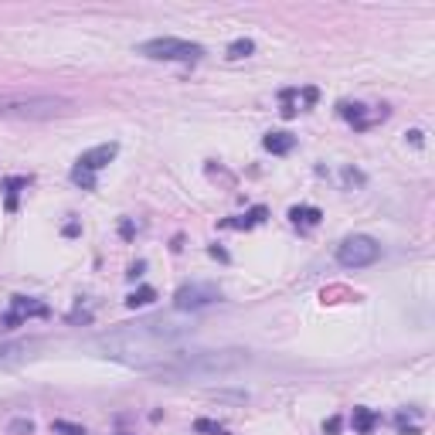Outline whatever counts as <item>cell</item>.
Returning a JSON list of instances; mask_svg holds the SVG:
<instances>
[{"mask_svg":"<svg viewBox=\"0 0 435 435\" xmlns=\"http://www.w3.org/2000/svg\"><path fill=\"white\" fill-rule=\"evenodd\" d=\"M381 258V245L371 235H351L337 245V262L344 269H367Z\"/></svg>","mask_w":435,"mask_h":435,"instance_id":"5","label":"cell"},{"mask_svg":"<svg viewBox=\"0 0 435 435\" xmlns=\"http://www.w3.org/2000/svg\"><path fill=\"white\" fill-rule=\"evenodd\" d=\"M116 154H119V143H99V147H92V150H85V154L78 156L75 167L89 170V174H99L103 167H109L116 160Z\"/></svg>","mask_w":435,"mask_h":435,"instance_id":"7","label":"cell"},{"mask_svg":"<svg viewBox=\"0 0 435 435\" xmlns=\"http://www.w3.org/2000/svg\"><path fill=\"white\" fill-rule=\"evenodd\" d=\"M123 435H126V432H123Z\"/></svg>","mask_w":435,"mask_h":435,"instance_id":"24","label":"cell"},{"mask_svg":"<svg viewBox=\"0 0 435 435\" xmlns=\"http://www.w3.org/2000/svg\"><path fill=\"white\" fill-rule=\"evenodd\" d=\"M214 303H221V289L211 286V282H191V286H180L174 293L177 313H198V309L214 307Z\"/></svg>","mask_w":435,"mask_h":435,"instance_id":"6","label":"cell"},{"mask_svg":"<svg viewBox=\"0 0 435 435\" xmlns=\"http://www.w3.org/2000/svg\"><path fill=\"white\" fill-rule=\"evenodd\" d=\"M194 429H198V432H207V435H231L228 429H221L218 422H207V418H198V422H194Z\"/></svg>","mask_w":435,"mask_h":435,"instance_id":"19","label":"cell"},{"mask_svg":"<svg viewBox=\"0 0 435 435\" xmlns=\"http://www.w3.org/2000/svg\"><path fill=\"white\" fill-rule=\"evenodd\" d=\"M156 300V289H150V286H143V289H136V293H129L126 296V307L136 309V307H150Z\"/></svg>","mask_w":435,"mask_h":435,"instance_id":"15","label":"cell"},{"mask_svg":"<svg viewBox=\"0 0 435 435\" xmlns=\"http://www.w3.org/2000/svg\"><path fill=\"white\" fill-rule=\"evenodd\" d=\"M194 323L177 316H147L136 323H119L116 330L99 333L92 340V351L99 357H109L116 364H126L136 371H160L187 357V340L194 337Z\"/></svg>","mask_w":435,"mask_h":435,"instance_id":"1","label":"cell"},{"mask_svg":"<svg viewBox=\"0 0 435 435\" xmlns=\"http://www.w3.org/2000/svg\"><path fill=\"white\" fill-rule=\"evenodd\" d=\"M269 218V211L258 205V207H252L249 214H238V218H228V221H221V228H256V225H262Z\"/></svg>","mask_w":435,"mask_h":435,"instance_id":"11","label":"cell"},{"mask_svg":"<svg viewBox=\"0 0 435 435\" xmlns=\"http://www.w3.org/2000/svg\"><path fill=\"white\" fill-rule=\"evenodd\" d=\"M262 147H265L269 154L282 156V154H289V150L296 147V136H293V133H269V136L262 140Z\"/></svg>","mask_w":435,"mask_h":435,"instance_id":"12","label":"cell"},{"mask_svg":"<svg viewBox=\"0 0 435 435\" xmlns=\"http://www.w3.org/2000/svg\"><path fill=\"white\" fill-rule=\"evenodd\" d=\"M72 103L52 92H0V116L3 119H54L65 116Z\"/></svg>","mask_w":435,"mask_h":435,"instance_id":"3","label":"cell"},{"mask_svg":"<svg viewBox=\"0 0 435 435\" xmlns=\"http://www.w3.org/2000/svg\"><path fill=\"white\" fill-rule=\"evenodd\" d=\"M72 184H78L82 191H96V174H89L82 167H72Z\"/></svg>","mask_w":435,"mask_h":435,"instance_id":"18","label":"cell"},{"mask_svg":"<svg viewBox=\"0 0 435 435\" xmlns=\"http://www.w3.org/2000/svg\"><path fill=\"white\" fill-rule=\"evenodd\" d=\"M3 187H7V211H14V207H17V201H14V198H17V191H21V187H27V177L3 180Z\"/></svg>","mask_w":435,"mask_h":435,"instance_id":"17","label":"cell"},{"mask_svg":"<svg viewBox=\"0 0 435 435\" xmlns=\"http://www.w3.org/2000/svg\"><path fill=\"white\" fill-rule=\"evenodd\" d=\"M340 425H344V422H340V418H337V415H333L330 422H327V425H323V432H327V435H337V432H340Z\"/></svg>","mask_w":435,"mask_h":435,"instance_id":"22","label":"cell"},{"mask_svg":"<svg viewBox=\"0 0 435 435\" xmlns=\"http://www.w3.org/2000/svg\"><path fill=\"white\" fill-rule=\"evenodd\" d=\"M10 432L14 435H31L34 432V422H31V418H14V422H10Z\"/></svg>","mask_w":435,"mask_h":435,"instance_id":"21","label":"cell"},{"mask_svg":"<svg viewBox=\"0 0 435 435\" xmlns=\"http://www.w3.org/2000/svg\"><path fill=\"white\" fill-rule=\"evenodd\" d=\"M31 357V344L24 340H3L0 344V371H14Z\"/></svg>","mask_w":435,"mask_h":435,"instance_id":"9","label":"cell"},{"mask_svg":"<svg viewBox=\"0 0 435 435\" xmlns=\"http://www.w3.org/2000/svg\"><path fill=\"white\" fill-rule=\"evenodd\" d=\"M249 364V354L245 351H198V354H187L184 360L170 364V367H160L154 371L156 378L163 381H198V378H214V374H228L235 367Z\"/></svg>","mask_w":435,"mask_h":435,"instance_id":"2","label":"cell"},{"mask_svg":"<svg viewBox=\"0 0 435 435\" xmlns=\"http://www.w3.org/2000/svg\"><path fill=\"white\" fill-rule=\"evenodd\" d=\"M320 207H293L289 211V221L293 225H300V228H313V225H320Z\"/></svg>","mask_w":435,"mask_h":435,"instance_id":"13","label":"cell"},{"mask_svg":"<svg viewBox=\"0 0 435 435\" xmlns=\"http://www.w3.org/2000/svg\"><path fill=\"white\" fill-rule=\"evenodd\" d=\"M52 432H58V435H85V429L82 425H72V422H52Z\"/></svg>","mask_w":435,"mask_h":435,"instance_id":"20","label":"cell"},{"mask_svg":"<svg viewBox=\"0 0 435 435\" xmlns=\"http://www.w3.org/2000/svg\"><path fill=\"white\" fill-rule=\"evenodd\" d=\"M408 140L415 143V147H422V133H418V129H411V133H408Z\"/></svg>","mask_w":435,"mask_h":435,"instance_id":"23","label":"cell"},{"mask_svg":"<svg viewBox=\"0 0 435 435\" xmlns=\"http://www.w3.org/2000/svg\"><path fill=\"white\" fill-rule=\"evenodd\" d=\"M136 52L143 54V58H154V61H201L205 58L201 45L184 41V38H150Z\"/></svg>","mask_w":435,"mask_h":435,"instance_id":"4","label":"cell"},{"mask_svg":"<svg viewBox=\"0 0 435 435\" xmlns=\"http://www.w3.org/2000/svg\"><path fill=\"white\" fill-rule=\"evenodd\" d=\"M45 313H48V309L41 307L38 300H27V296H14V309H10V313L3 316V327H7V330H14L17 323H24L27 316H45Z\"/></svg>","mask_w":435,"mask_h":435,"instance_id":"8","label":"cell"},{"mask_svg":"<svg viewBox=\"0 0 435 435\" xmlns=\"http://www.w3.org/2000/svg\"><path fill=\"white\" fill-rule=\"evenodd\" d=\"M340 116H344V119H347L354 129H367V126H371V119L364 116V105H357V103H354V105L344 103V105H340Z\"/></svg>","mask_w":435,"mask_h":435,"instance_id":"14","label":"cell"},{"mask_svg":"<svg viewBox=\"0 0 435 435\" xmlns=\"http://www.w3.org/2000/svg\"><path fill=\"white\" fill-rule=\"evenodd\" d=\"M351 422H354V432H357V435H371V432H374V425L381 422V415H378V411H371V408H364V405H357L354 415H351Z\"/></svg>","mask_w":435,"mask_h":435,"instance_id":"10","label":"cell"},{"mask_svg":"<svg viewBox=\"0 0 435 435\" xmlns=\"http://www.w3.org/2000/svg\"><path fill=\"white\" fill-rule=\"evenodd\" d=\"M252 52H256V45H252L249 38H238V41H231V45H228V52H225V54H228L231 61H238V58H249Z\"/></svg>","mask_w":435,"mask_h":435,"instance_id":"16","label":"cell"}]
</instances>
